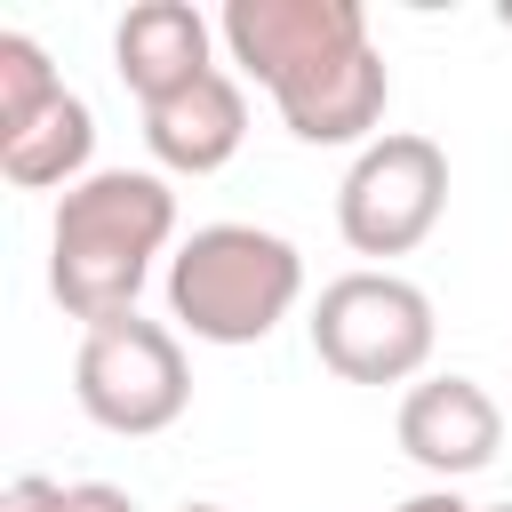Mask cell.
<instances>
[{
	"label": "cell",
	"mask_w": 512,
	"mask_h": 512,
	"mask_svg": "<svg viewBox=\"0 0 512 512\" xmlns=\"http://www.w3.org/2000/svg\"><path fill=\"white\" fill-rule=\"evenodd\" d=\"M232 64L280 104L296 144H376L392 72L360 0H232L216 16Z\"/></svg>",
	"instance_id": "6da1fadb"
},
{
	"label": "cell",
	"mask_w": 512,
	"mask_h": 512,
	"mask_svg": "<svg viewBox=\"0 0 512 512\" xmlns=\"http://www.w3.org/2000/svg\"><path fill=\"white\" fill-rule=\"evenodd\" d=\"M176 240V192L160 168H96L56 200L48 224V296L96 328L136 312L152 256Z\"/></svg>",
	"instance_id": "7a4b0ae2"
},
{
	"label": "cell",
	"mask_w": 512,
	"mask_h": 512,
	"mask_svg": "<svg viewBox=\"0 0 512 512\" xmlns=\"http://www.w3.org/2000/svg\"><path fill=\"white\" fill-rule=\"evenodd\" d=\"M304 304V256L272 224H200L168 256V320L192 344H264Z\"/></svg>",
	"instance_id": "3957f363"
},
{
	"label": "cell",
	"mask_w": 512,
	"mask_h": 512,
	"mask_svg": "<svg viewBox=\"0 0 512 512\" xmlns=\"http://www.w3.org/2000/svg\"><path fill=\"white\" fill-rule=\"evenodd\" d=\"M312 360L344 384H424L432 368V344H440V320H432V296L392 272V264H360V272H336L320 296H312Z\"/></svg>",
	"instance_id": "277c9868"
},
{
	"label": "cell",
	"mask_w": 512,
	"mask_h": 512,
	"mask_svg": "<svg viewBox=\"0 0 512 512\" xmlns=\"http://www.w3.org/2000/svg\"><path fill=\"white\" fill-rule=\"evenodd\" d=\"M72 400L96 432H120V440H152L168 432L184 408H192V360H184V336L168 320H144V312H120V320H96L80 328V352H72Z\"/></svg>",
	"instance_id": "5b68a950"
},
{
	"label": "cell",
	"mask_w": 512,
	"mask_h": 512,
	"mask_svg": "<svg viewBox=\"0 0 512 512\" xmlns=\"http://www.w3.org/2000/svg\"><path fill=\"white\" fill-rule=\"evenodd\" d=\"M448 216V152L416 128H384L336 184V232L352 256H408Z\"/></svg>",
	"instance_id": "8992f818"
},
{
	"label": "cell",
	"mask_w": 512,
	"mask_h": 512,
	"mask_svg": "<svg viewBox=\"0 0 512 512\" xmlns=\"http://www.w3.org/2000/svg\"><path fill=\"white\" fill-rule=\"evenodd\" d=\"M392 440H400V456H408L416 472H432V488H456V480H472V472L496 464V448H504V408H496V392H488L480 376H456V368H448V376H424V384L400 392Z\"/></svg>",
	"instance_id": "52a82bcc"
},
{
	"label": "cell",
	"mask_w": 512,
	"mask_h": 512,
	"mask_svg": "<svg viewBox=\"0 0 512 512\" xmlns=\"http://www.w3.org/2000/svg\"><path fill=\"white\" fill-rule=\"evenodd\" d=\"M112 72L136 96V112H152L216 72V24L192 0H136L112 24Z\"/></svg>",
	"instance_id": "ba28073f"
},
{
	"label": "cell",
	"mask_w": 512,
	"mask_h": 512,
	"mask_svg": "<svg viewBox=\"0 0 512 512\" xmlns=\"http://www.w3.org/2000/svg\"><path fill=\"white\" fill-rule=\"evenodd\" d=\"M240 136H248V88H240V72H208V80H192L184 96H168V104H152L144 112V152L168 168V176H216L232 152H240Z\"/></svg>",
	"instance_id": "9c48e42d"
},
{
	"label": "cell",
	"mask_w": 512,
	"mask_h": 512,
	"mask_svg": "<svg viewBox=\"0 0 512 512\" xmlns=\"http://www.w3.org/2000/svg\"><path fill=\"white\" fill-rule=\"evenodd\" d=\"M88 160H96V112H88L72 88H64L40 120H24L16 136H0V176H8L16 192H56V200H64L80 176H96Z\"/></svg>",
	"instance_id": "30bf717a"
},
{
	"label": "cell",
	"mask_w": 512,
	"mask_h": 512,
	"mask_svg": "<svg viewBox=\"0 0 512 512\" xmlns=\"http://www.w3.org/2000/svg\"><path fill=\"white\" fill-rule=\"evenodd\" d=\"M64 96V72L48 64V48L32 32H0V136H16L24 120H40Z\"/></svg>",
	"instance_id": "8fae6325"
},
{
	"label": "cell",
	"mask_w": 512,
	"mask_h": 512,
	"mask_svg": "<svg viewBox=\"0 0 512 512\" xmlns=\"http://www.w3.org/2000/svg\"><path fill=\"white\" fill-rule=\"evenodd\" d=\"M0 512H64V480H48V472H16V480L0 488Z\"/></svg>",
	"instance_id": "7c38bea8"
},
{
	"label": "cell",
	"mask_w": 512,
	"mask_h": 512,
	"mask_svg": "<svg viewBox=\"0 0 512 512\" xmlns=\"http://www.w3.org/2000/svg\"><path fill=\"white\" fill-rule=\"evenodd\" d=\"M64 512H136V496L112 488V480H72L64 488Z\"/></svg>",
	"instance_id": "4fadbf2b"
},
{
	"label": "cell",
	"mask_w": 512,
	"mask_h": 512,
	"mask_svg": "<svg viewBox=\"0 0 512 512\" xmlns=\"http://www.w3.org/2000/svg\"><path fill=\"white\" fill-rule=\"evenodd\" d=\"M392 512H480V504H464L456 488H416V496H400Z\"/></svg>",
	"instance_id": "5bb4252c"
},
{
	"label": "cell",
	"mask_w": 512,
	"mask_h": 512,
	"mask_svg": "<svg viewBox=\"0 0 512 512\" xmlns=\"http://www.w3.org/2000/svg\"><path fill=\"white\" fill-rule=\"evenodd\" d=\"M176 512H232V504H176Z\"/></svg>",
	"instance_id": "9a60e30c"
},
{
	"label": "cell",
	"mask_w": 512,
	"mask_h": 512,
	"mask_svg": "<svg viewBox=\"0 0 512 512\" xmlns=\"http://www.w3.org/2000/svg\"><path fill=\"white\" fill-rule=\"evenodd\" d=\"M480 512H512V504H480Z\"/></svg>",
	"instance_id": "2e32d148"
},
{
	"label": "cell",
	"mask_w": 512,
	"mask_h": 512,
	"mask_svg": "<svg viewBox=\"0 0 512 512\" xmlns=\"http://www.w3.org/2000/svg\"><path fill=\"white\" fill-rule=\"evenodd\" d=\"M504 32H512V8H504Z\"/></svg>",
	"instance_id": "e0dca14e"
}]
</instances>
